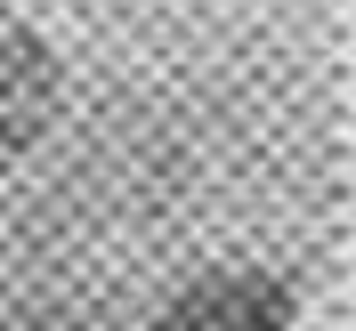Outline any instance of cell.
<instances>
[{"instance_id": "obj_3", "label": "cell", "mask_w": 356, "mask_h": 331, "mask_svg": "<svg viewBox=\"0 0 356 331\" xmlns=\"http://www.w3.org/2000/svg\"><path fill=\"white\" fill-rule=\"evenodd\" d=\"M0 331H81V323H65V315H0Z\"/></svg>"}, {"instance_id": "obj_1", "label": "cell", "mask_w": 356, "mask_h": 331, "mask_svg": "<svg viewBox=\"0 0 356 331\" xmlns=\"http://www.w3.org/2000/svg\"><path fill=\"white\" fill-rule=\"evenodd\" d=\"M291 315H300V275L219 266V275H195L186 291H170L154 331H291Z\"/></svg>"}, {"instance_id": "obj_2", "label": "cell", "mask_w": 356, "mask_h": 331, "mask_svg": "<svg viewBox=\"0 0 356 331\" xmlns=\"http://www.w3.org/2000/svg\"><path fill=\"white\" fill-rule=\"evenodd\" d=\"M57 113V49L33 24H0V162L24 154Z\"/></svg>"}]
</instances>
